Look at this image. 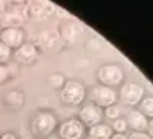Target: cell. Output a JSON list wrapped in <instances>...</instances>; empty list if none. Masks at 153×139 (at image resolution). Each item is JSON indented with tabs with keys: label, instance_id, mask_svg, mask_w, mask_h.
<instances>
[{
	"label": "cell",
	"instance_id": "12",
	"mask_svg": "<svg viewBox=\"0 0 153 139\" xmlns=\"http://www.w3.org/2000/svg\"><path fill=\"white\" fill-rule=\"evenodd\" d=\"M22 23L23 17L16 12H4L3 15H0V25L3 28H20Z\"/></svg>",
	"mask_w": 153,
	"mask_h": 139
},
{
	"label": "cell",
	"instance_id": "23",
	"mask_svg": "<svg viewBox=\"0 0 153 139\" xmlns=\"http://www.w3.org/2000/svg\"><path fill=\"white\" fill-rule=\"evenodd\" d=\"M110 139H128L126 133H113V136Z\"/></svg>",
	"mask_w": 153,
	"mask_h": 139
},
{
	"label": "cell",
	"instance_id": "15",
	"mask_svg": "<svg viewBox=\"0 0 153 139\" xmlns=\"http://www.w3.org/2000/svg\"><path fill=\"white\" fill-rule=\"evenodd\" d=\"M65 77L59 74V72H55V74H51L49 77H48V84L52 87V88H55V90H61L64 84H65Z\"/></svg>",
	"mask_w": 153,
	"mask_h": 139
},
{
	"label": "cell",
	"instance_id": "22",
	"mask_svg": "<svg viewBox=\"0 0 153 139\" xmlns=\"http://www.w3.org/2000/svg\"><path fill=\"white\" fill-rule=\"evenodd\" d=\"M0 139H17V136L13 132H4L0 135Z\"/></svg>",
	"mask_w": 153,
	"mask_h": 139
},
{
	"label": "cell",
	"instance_id": "21",
	"mask_svg": "<svg viewBox=\"0 0 153 139\" xmlns=\"http://www.w3.org/2000/svg\"><path fill=\"white\" fill-rule=\"evenodd\" d=\"M146 133L149 135V138L153 139V119H149V123H147V130Z\"/></svg>",
	"mask_w": 153,
	"mask_h": 139
},
{
	"label": "cell",
	"instance_id": "16",
	"mask_svg": "<svg viewBox=\"0 0 153 139\" xmlns=\"http://www.w3.org/2000/svg\"><path fill=\"white\" fill-rule=\"evenodd\" d=\"M110 126H111V129H113V133H126L128 129L124 117H119V119L113 120V123H111Z\"/></svg>",
	"mask_w": 153,
	"mask_h": 139
},
{
	"label": "cell",
	"instance_id": "8",
	"mask_svg": "<svg viewBox=\"0 0 153 139\" xmlns=\"http://www.w3.org/2000/svg\"><path fill=\"white\" fill-rule=\"evenodd\" d=\"M39 48L32 42H25L22 46H19L17 49L13 51V57L17 64H23V65H30L38 61L39 58Z\"/></svg>",
	"mask_w": 153,
	"mask_h": 139
},
{
	"label": "cell",
	"instance_id": "9",
	"mask_svg": "<svg viewBox=\"0 0 153 139\" xmlns=\"http://www.w3.org/2000/svg\"><path fill=\"white\" fill-rule=\"evenodd\" d=\"M0 42L15 51L25 43V31L22 28H3L0 31Z\"/></svg>",
	"mask_w": 153,
	"mask_h": 139
},
{
	"label": "cell",
	"instance_id": "18",
	"mask_svg": "<svg viewBox=\"0 0 153 139\" xmlns=\"http://www.w3.org/2000/svg\"><path fill=\"white\" fill-rule=\"evenodd\" d=\"M12 57H13V51L3 42H0V64L7 65V62L12 60Z\"/></svg>",
	"mask_w": 153,
	"mask_h": 139
},
{
	"label": "cell",
	"instance_id": "11",
	"mask_svg": "<svg viewBox=\"0 0 153 139\" xmlns=\"http://www.w3.org/2000/svg\"><path fill=\"white\" fill-rule=\"evenodd\" d=\"M88 139H110L113 136V129L108 123H98L95 126H91L87 129Z\"/></svg>",
	"mask_w": 153,
	"mask_h": 139
},
{
	"label": "cell",
	"instance_id": "24",
	"mask_svg": "<svg viewBox=\"0 0 153 139\" xmlns=\"http://www.w3.org/2000/svg\"><path fill=\"white\" fill-rule=\"evenodd\" d=\"M0 31H1V28H0Z\"/></svg>",
	"mask_w": 153,
	"mask_h": 139
},
{
	"label": "cell",
	"instance_id": "2",
	"mask_svg": "<svg viewBox=\"0 0 153 139\" xmlns=\"http://www.w3.org/2000/svg\"><path fill=\"white\" fill-rule=\"evenodd\" d=\"M61 100L69 106H79L87 99V88L78 80H67L64 87L59 90Z\"/></svg>",
	"mask_w": 153,
	"mask_h": 139
},
{
	"label": "cell",
	"instance_id": "19",
	"mask_svg": "<svg viewBox=\"0 0 153 139\" xmlns=\"http://www.w3.org/2000/svg\"><path fill=\"white\" fill-rule=\"evenodd\" d=\"M10 77V68L9 65H3L0 64V84H4Z\"/></svg>",
	"mask_w": 153,
	"mask_h": 139
},
{
	"label": "cell",
	"instance_id": "20",
	"mask_svg": "<svg viewBox=\"0 0 153 139\" xmlns=\"http://www.w3.org/2000/svg\"><path fill=\"white\" fill-rule=\"evenodd\" d=\"M127 138L128 139H150L146 132H131Z\"/></svg>",
	"mask_w": 153,
	"mask_h": 139
},
{
	"label": "cell",
	"instance_id": "7",
	"mask_svg": "<svg viewBox=\"0 0 153 139\" xmlns=\"http://www.w3.org/2000/svg\"><path fill=\"white\" fill-rule=\"evenodd\" d=\"M85 135L87 128L78 120V117L67 119L58 125V136L61 139H84Z\"/></svg>",
	"mask_w": 153,
	"mask_h": 139
},
{
	"label": "cell",
	"instance_id": "4",
	"mask_svg": "<svg viewBox=\"0 0 153 139\" xmlns=\"http://www.w3.org/2000/svg\"><path fill=\"white\" fill-rule=\"evenodd\" d=\"M146 96V90L145 87L139 83H124L121 84L117 97L123 104L126 106H131V107H136L139 106V103L143 100V97Z\"/></svg>",
	"mask_w": 153,
	"mask_h": 139
},
{
	"label": "cell",
	"instance_id": "3",
	"mask_svg": "<svg viewBox=\"0 0 153 139\" xmlns=\"http://www.w3.org/2000/svg\"><path fill=\"white\" fill-rule=\"evenodd\" d=\"M87 96L90 97V102L97 104L98 107H101L102 110L105 107H110L113 104H117V91L111 87L102 86V84H97L94 86L90 91H87Z\"/></svg>",
	"mask_w": 153,
	"mask_h": 139
},
{
	"label": "cell",
	"instance_id": "13",
	"mask_svg": "<svg viewBox=\"0 0 153 139\" xmlns=\"http://www.w3.org/2000/svg\"><path fill=\"white\" fill-rule=\"evenodd\" d=\"M4 103L7 104L9 107L17 110V109L23 107V104H25V96H23L22 91H19V90L9 91L7 94L4 96Z\"/></svg>",
	"mask_w": 153,
	"mask_h": 139
},
{
	"label": "cell",
	"instance_id": "10",
	"mask_svg": "<svg viewBox=\"0 0 153 139\" xmlns=\"http://www.w3.org/2000/svg\"><path fill=\"white\" fill-rule=\"evenodd\" d=\"M124 119L127 123V128L131 129V132H146L147 130L149 119L139 109H130Z\"/></svg>",
	"mask_w": 153,
	"mask_h": 139
},
{
	"label": "cell",
	"instance_id": "17",
	"mask_svg": "<svg viewBox=\"0 0 153 139\" xmlns=\"http://www.w3.org/2000/svg\"><path fill=\"white\" fill-rule=\"evenodd\" d=\"M120 114H121V109H120L117 104H113L110 107H105V109H104V117H107L108 120L119 119V117H121Z\"/></svg>",
	"mask_w": 153,
	"mask_h": 139
},
{
	"label": "cell",
	"instance_id": "6",
	"mask_svg": "<svg viewBox=\"0 0 153 139\" xmlns=\"http://www.w3.org/2000/svg\"><path fill=\"white\" fill-rule=\"evenodd\" d=\"M102 119H104V110L101 107H98L97 104L91 103V102L81 104V109L78 112V120L81 122L87 129L101 123Z\"/></svg>",
	"mask_w": 153,
	"mask_h": 139
},
{
	"label": "cell",
	"instance_id": "14",
	"mask_svg": "<svg viewBox=\"0 0 153 139\" xmlns=\"http://www.w3.org/2000/svg\"><path fill=\"white\" fill-rule=\"evenodd\" d=\"M139 110L147 119H153V96H145L143 100L139 103Z\"/></svg>",
	"mask_w": 153,
	"mask_h": 139
},
{
	"label": "cell",
	"instance_id": "1",
	"mask_svg": "<svg viewBox=\"0 0 153 139\" xmlns=\"http://www.w3.org/2000/svg\"><path fill=\"white\" fill-rule=\"evenodd\" d=\"M58 129V119L52 112L41 110L32 117L30 130L36 138H46Z\"/></svg>",
	"mask_w": 153,
	"mask_h": 139
},
{
	"label": "cell",
	"instance_id": "5",
	"mask_svg": "<svg viewBox=\"0 0 153 139\" xmlns=\"http://www.w3.org/2000/svg\"><path fill=\"white\" fill-rule=\"evenodd\" d=\"M97 78H98L100 84L114 88V87L123 84L124 71L117 64H104L97 71Z\"/></svg>",
	"mask_w": 153,
	"mask_h": 139
}]
</instances>
